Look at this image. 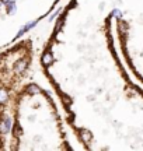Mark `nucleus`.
Returning <instances> with one entry per match:
<instances>
[{"mask_svg":"<svg viewBox=\"0 0 143 151\" xmlns=\"http://www.w3.org/2000/svg\"><path fill=\"white\" fill-rule=\"evenodd\" d=\"M23 53H25L23 46H16L4 53H0V150L4 148V136L11 132L13 126V120L7 116L6 107L14 85L24 76V73H20L16 66Z\"/></svg>","mask_w":143,"mask_h":151,"instance_id":"1","label":"nucleus"},{"mask_svg":"<svg viewBox=\"0 0 143 151\" xmlns=\"http://www.w3.org/2000/svg\"><path fill=\"white\" fill-rule=\"evenodd\" d=\"M41 62H42V64H45V66H49L53 62V53L51 50H46L45 53L42 55V57H41Z\"/></svg>","mask_w":143,"mask_h":151,"instance_id":"2","label":"nucleus"},{"mask_svg":"<svg viewBox=\"0 0 143 151\" xmlns=\"http://www.w3.org/2000/svg\"><path fill=\"white\" fill-rule=\"evenodd\" d=\"M25 92L30 95H37L41 92V90L38 88V85H35V84H30L28 87L25 88Z\"/></svg>","mask_w":143,"mask_h":151,"instance_id":"3","label":"nucleus"},{"mask_svg":"<svg viewBox=\"0 0 143 151\" xmlns=\"http://www.w3.org/2000/svg\"><path fill=\"white\" fill-rule=\"evenodd\" d=\"M80 137H81V140L84 141V143H88L91 140V133L87 132V130H80Z\"/></svg>","mask_w":143,"mask_h":151,"instance_id":"4","label":"nucleus"},{"mask_svg":"<svg viewBox=\"0 0 143 151\" xmlns=\"http://www.w3.org/2000/svg\"><path fill=\"white\" fill-rule=\"evenodd\" d=\"M37 23H38V20H35V21H33V23H28V24H27L25 27H24V28H23V30H21V31L18 32V37H20V35H23V34H24L25 31L31 30V28H33V27H34L35 24H37Z\"/></svg>","mask_w":143,"mask_h":151,"instance_id":"5","label":"nucleus"},{"mask_svg":"<svg viewBox=\"0 0 143 151\" xmlns=\"http://www.w3.org/2000/svg\"><path fill=\"white\" fill-rule=\"evenodd\" d=\"M58 13H59V11H58ZM58 13H55V14H52V16H51V20H53V18H55V17L58 16Z\"/></svg>","mask_w":143,"mask_h":151,"instance_id":"6","label":"nucleus"}]
</instances>
